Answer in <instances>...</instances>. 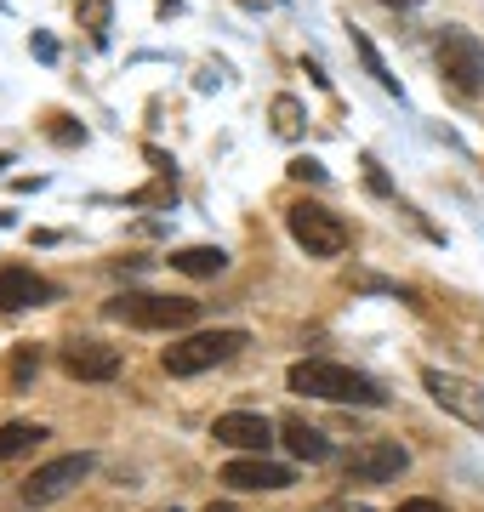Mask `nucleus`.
<instances>
[{
    "label": "nucleus",
    "instance_id": "nucleus-15",
    "mask_svg": "<svg viewBox=\"0 0 484 512\" xmlns=\"http://www.w3.org/2000/svg\"><path fill=\"white\" fill-rule=\"evenodd\" d=\"M40 439H46V427H35V421H6V427H0V461L35 450Z\"/></svg>",
    "mask_w": 484,
    "mask_h": 512
},
{
    "label": "nucleus",
    "instance_id": "nucleus-1",
    "mask_svg": "<svg viewBox=\"0 0 484 512\" xmlns=\"http://www.w3.org/2000/svg\"><path fill=\"white\" fill-rule=\"evenodd\" d=\"M285 382H291V393H308V399H325V404H365V410L388 404V387L376 376H365L354 365H336V359H297Z\"/></svg>",
    "mask_w": 484,
    "mask_h": 512
},
{
    "label": "nucleus",
    "instance_id": "nucleus-2",
    "mask_svg": "<svg viewBox=\"0 0 484 512\" xmlns=\"http://www.w3.org/2000/svg\"><path fill=\"white\" fill-rule=\"evenodd\" d=\"M240 348H251L245 330H194V336H183L160 353V365H166V376H200V370L228 365Z\"/></svg>",
    "mask_w": 484,
    "mask_h": 512
},
{
    "label": "nucleus",
    "instance_id": "nucleus-8",
    "mask_svg": "<svg viewBox=\"0 0 484 512\" xmlns=\"http://www.w3.org/2000/svg\"><path fill=\"white\" fill-rule=\"evenodd\" d=\"M342 467H348V484H393L410 467V456L399 439H365Z\"/></svg>",
    "mask_w": 484,
    "mask_h": 512
},
{
    "label": "nucleus",
    "instance_id": "nucleus-25",
    "mask_svg": "<svg viewBox=\"0 0 484 512\" xmlns=\"http://www.w3.org/2000/svg\"><path fill=\"white\" fill-rule=\"evenodd\" d=\"M0 165H12V154H0Z\"/></svg>",
    "mask_w": 484,
    "mask_h": 512
},
{
    "label": "nucleus",
    "instance_id": "nucleus-3",
    "mask_svg": "<svg viewBox=\"0 0 484 512\" xmlns=\"http://www.w3.org/2000/svg\"><path fill=\"white\" fill-rule=\"evenodd\" d=\"M285 228H291V239H297L308 256H342L348 251V222L336 217L331 205H319V200H297V205H285Z\"/></svg>",
    "mask_w": 484,
    "mask_h": 512
},
{
    "label": "nucleus",
    "instance_id": "nucleus-13",
    "mask_svg": "<svg viewBox=\"0 0 484 512\" xmlns=\"http://www.w3.org/2000/svg\"><path fill=\"white\" fill-rule=\"evenodd\" d=\"M280 433H285V450H291L297 461H331V439H325L319 427H308L302 416H285Z\"/></svg>",
    "mask_w": 484,
    "mask_h": 512
},
{
    "label": "nucleus",
    "instance_id": "nucleus-19",
    "mask_svg": "<svg viewBox=\"0 0 484 512\" xmlns=\"http://www.w3.org/2000/svg\"><path fill=\"white\" fill-rule=\"evenodd\" d=\"M35 370H40V348H29V342H23V348L12 353V387H23Z\"/></svg>",
    "mask_w": 484,
    "mask_h": 512
},
{
    "label": "nucleus",
    "instance_id": "nucleus-20",
    "mask_svg": "<svg viewBox=\"0 0 484 512\" xmlns=\"http://www.w3.org/2000/svg\"><path fill=\"white\" fill-rule=\"evenodd\" d=\"M291 177H297V183H325V165L302 154V160H291Z\"/></svg>",
    "mask_w": 484,
    "mask_h": 512
},
{
    "label": "nucleus",
    "instance_id": "nucleus-10",
    "mask_svg": "<svg viewBox=\"0 0 484 512\" xmlns=\"http://www.w3.org/2000/svg\"><path fill=\"white\" fill-rule=\"evenodd\" d=\"M211 439L228 444V450H240V456H262L274 444V421L257 416V410H228V416L211 421Z\"/></svg>",
    "mask_w": 484,
    "mask_h": 512
},
{
    "label": "nucleus",
    "instance_id": "nucleus-12",
    "mask_svg": "<svg viewBox=\"0 0 484 512\" xmlns=\"http://www.w3.org/2000/svg\"><path fill=\"white\" fill-rule=\"evenodd\" d=\"M52 285L35 274V268H23V262H6L0 268V313H18V308H40V302H52Z\"/></svg>",
    "mask_w": 484,
    "mask_h": 512
},
{
    "label": "nucleus",
    "instance_id": "nucleus-5",
    "mask_svg": "<svg viewBox=\"0 0 484 512\" xmlns=\"http://www.w3.org/2000/svg\"><path fill=\"white\" fill-rule=\"evenodd\" d=\"M109 319H120V325H137V330H183L200 319V302H188V296H114L109 302Z\"/></svg>",
    "mask_w": 484,
    "mask_h": 512
},
{
    "label": "nucleus",
    "instance_id": "nucleus-16",
    "mask_svg": "<svg viewBox=\"0 0 484 512\" xmlns=\"http://www.w3.org/2000/svg\"><path fill=\"white\" fill-rule=\"evenodd\" d=\"M354 52H359V63L376 74V86H382V92H399V80L388 74V63H382V52L371 46V35H365V29H354Z\"/></svg>",
    "mask_w": 484,
    "mask_h": 512
},
{
    "label": "nucleus",
    "instance_id": "nucleus-18",
    "mask_svg": "<svg viewBox=\"0 0 484 512\" xmlns=\"http://www.w3.org/2000/svg\"><path fill=\"white\" fill-rule=\"evenodd\" d=\"M274 131H280V137H302V103L297 97H274Z\"/></svg>",
    "mask_w": 484,
    "mask_h": 512
},
{
    "label": "nucleus",
    "instance_id": "nucleus-23",
    "mask_svg": "<svg viewBox=\"0 0 484 512\" xmlns=\"http://www.w3.org/2000/svg\"><path fill=\"white\" fill-rule=\"evenodd\" d=\"M382 6H422V0H382Z\"/></svg>",
    "mask_w": 484,
    "mask_h": 512
},
{
    "label": "nucleus",
    "instance_id": "nucleus-6",
    "mask_svg": "<svg viewBox=\"0 0 484 512\" xmlns=\"http://www.w3.org/2000/svg\"><path fill=\"white\" fill-rule=\"evenodd\" d=\"M422 387H428V399L439 404L445 416H456V421H467V427H479V433H484V387L473 382V376L428 365V370H422Z\"/></svg>",
    "mask_w": 484,
    "mask_h": 512
},
{
    "label": "nucleus",
    "instance_id": "nucleus-9",
    "mask_svg": "<svg viewBox=\"0 0 484 512\" xmlns=\"http://www.w3.org/2000/svg\"><path fill=\"white\" fill-rule=\"evenodd\" d=\"M57 359H63V370H69L75 382H114V376H120V348L92 342V336H69Z\"/></svg>",
    "mask_w": 484,
    "mask_h": 512
},
{
    "label": "nucleus",
    "instance_id": "nucleus-21",
    "mask_svg": "<svg viewBox=\"0 0 484 512\" xmlns=\"http://www.w3.org/2000/svg\"><path fill=\"white\" fill-rule=\"evenodd\" d=\"M393 512H445L433 495H416V501H405V507H393Z\"/></svg>",
    "mask_w": 484,
    "mask_h": 512
},
{
    "label": "nucleus",
    "instance_id": "nucleus-11",
    "mask_svg": "<svg viewBox=\"0 0 484 512\" xmlns=\"http://www.w3.org/2000/svg\"><path fill=\"white\" fill-rule=\"evenodd\" d=\"M223 484H228V490H262V495H274V490H291V484H297V473H291V467H280V461H268V456H234L223 467Z\"/></svg>",
    "mask_w": 484,
    "mask_h": 512
},
{
    "label": "nucleus",
    "instance_id": "nucleus-22",
    "mask_svg": "<svg viewBox=\"0 0 484 512\" xmlns=\"http://www.w3.org/2000/svg\"><path fill=\"white\" fill-rule=\"evenodd\" d=\"M365 177H371L376 194H388V177H382V165H376V160H365Z\"/></svg>",
    "mask_w": 484,
    "mask_h": 512
},
{
    "label": "nucleus",
    "instance_id": "nucleus-24",
    "mask_svg": "<svg viewBox=\"0 0 484 512\" xmlns=\"http://www.w3.org/2000/svg\"><path fill=\"white\" fill-rule=\"evenodd\" d=\"M205 512H234V507H228V501H223V507H217V501H211V507H205Z\"/></svg>",
    "mask_w": 484,
    "mask_h": 512
},
{
    "label": "nucleus",
    "instance_id": "nucleus-14",
    "mask_svg": "<svg viewBox=\"0 0 484 512\" xmlns=\"http://www.w3.org/2000/svg\"><path fill=\"white\" fill-rule=\"evenodd\" d=\"M171 268L188 279H217L228 268V251L223 245H183V251H171Z\"/></svg>",
    "mask_w": 484,
    "mask_h": 512
},
{
    "label": "nucleus",
    "instance_id": "nucleus-4",
    "mask_svg": "<svg viewBox=\"0 0 484 512\" xmlns=\"http://www.w3.org/2000/svg\"><path fill=\"white\" fill-rule=\"evenodd\" d=\"M433 57H439V74H445L450 92L456 97H479V86H484V46H479L473 29H439Z\"/></svg>",
    "mask_w": 484,
    "mask_h": 512
},
{
    "label": "nucleus",
    "instance_id": "nucleus-17",
    "mask_svg": "<svg viewBox=\"0 0 484 512\" xmlns=\"http://www.w3.org/2000/svg\"><path fill=\"white\" fill-rule=\"evenodd\" d=\"M80 23H86V35L103 46V40H109V0H80Z\"/></svg>",
    "mask_w": 484,
    "mask_h": 512
},
{
    "label": "nucleus",
    "instance_id": "nucleus-7",
    "mask_svg": "<svg viewBox=\"0 0 484 512\" xmlns=\"http://www.w3.org/2000/svg\"><path fill=\"white\" fill-rule=\"evenodd\" d=\"M92 467L97 461L86 456V450H80V456H57V461H46V467H35V473L23 478V501H29V507H52V501H63V495L75 490L80 478H92Z\"/></svg>",
    "mask_w": 484,
    "mask_h": 512
}]
</instances>
